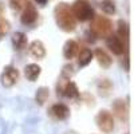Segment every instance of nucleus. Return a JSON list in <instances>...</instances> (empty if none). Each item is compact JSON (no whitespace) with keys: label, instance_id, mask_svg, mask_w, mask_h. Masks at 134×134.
Listing matches in <instances>:
<instances>
[{"label":"nucleus","instance_id":"1","mask_svg":"<svg viewBox=\"0 0 134 134\" xmlns=\"http://www.w3.org/2000/svg\"><path fill=\"white\" fill-rule=\"evenodd\" d=\"M54 15H55V20L57 24L59 26L60 30L70 32L74 31L76 27V19L72 14V9L69 4L66 3H59L54 9Z\"/></svg>","mask_w":134,"mask_h":134},{"label":"nucleus","instance_id":"2","mask_svg":"<svg viewBox=\"0 0 134 134\" xmlns=\"http://www.w3.org/2000/svg\"><path fill=\"white\" fill-rule=\"evenodd\" d=\"M91 31L98 38H107L113 32V24L105 16H94L91 19Z\"/></svg>","mask_w":134,"mask_h":134},{"label":"nucleus","instance_id":"3","mask_svg":"<svg viewBox=\"0 0 134 134\" xmlns=\"http://www.w3.org/2000/svg\"><path fill=\"white\" fill-rule=\"evenodd\" d=\"M72 9V14L75 16L76 20L79 21H87V20H91L95 15H94V9L90 5V3L87 0H76V2L72 4L71 7Z\"/></svg>","mask_w":134,"mask_h":134},{"label":"nucleus","instance_id":"4","mask_svg":"<svg viewBox=\"0 0 134 134\" xmlns=\"http://www.w3.org/2000/svg\"><path fill=\"white\" fill-rule=\"evenodd\" d=\"M95 124L103 133H111L114 129V118L109 111L100 110L95 117Z\"/></svg>","mask_w":134,"mask_h":134},{"label":"nucleus","instance_id":"5","mask_svg":"<svg viewBox=\"0 0 134 134\" xmlns=\"http://www.w3.org/2000/svg\"><path fill=\"white\" fill-rule=\"evenodd\" d=\"M20 19H21V23L27 24V26H31V24L35 23L36 19H38V12H36L35 5H32L31 3L26 2L23 14H21V18Z\"/></svg>","mask_w":134,"mask_h":134},{"label":"nucleus","instance_id":"6","mask_svg":"<svg viewBox=\"0 0 134 134\" xmlns=\"http://www.w3.org/2000/svg\"><path fill=\"white\" fill-rule=\"evenodd\" d=\"M18 78H19V71L15 67L8 66L4 69V71L2 74V83L5 87H11L18 82Z\"/></svg>","mask_w":134,"mask_h":134},{"label":"nucleus","instance_id":"7","mask_svg":"<svg viewBox=\"0 0 134 134\" xmlns=\"http://www.w3.org/2000/svg\"><path fill=\"white\" fill-rule=\"evenodd\" d=\"M106 44H107V47L113 51V54H115V55H122L125 52V44H124V42H122L121 38H118L115 35L107 36Z\"/></svg>","mask_w":134,"mask_h":134},{"label":"nucleus","instance_id":"8","mask_svg":"<svg viewBox=\"0 0 134 134\" xmlns=\"http://www.w3.org/2000/svg\"><path fill=\"white\" fill-rule=\"evenodd\" d=\"M79 46L75 40H67L64 47H63V55L66 59H72L74 57H76L78 52H79Z\"/></svg>","mask_w":134,"mask_h":134},{"label":"nucleus","instance_id":"9","mask_svg":"<svg viewBox=\"0 0 134 134\" xmlns=\"http://www.w3.org/2000/svg\"><path fill=\"white\" fill-rule=\"evenodd\" d=\"M51 114L57 119H66L70 115V109L63 103H55L51 107Z\"/></svg>","mask_w":134,"mask_h":134},{"label":"nucleus","instance_id":"10","mask_svg":"<svg viewBox=\"0 0 134 134\" xmlns=\"http://www.w3.org/2000/svg\"><path fill=\"white\" fill-rule=\"evenodd\" d=\"M30 52H31L32 57L40 59V58H43L44 55H46V48H44L43 43L40 40H34L31 43V46H30Z\"/></svg>","mask_w":134,"mask_h":134},{"label":"nucleus","instance_id":"11","mask_svg":"<svg viewBox=\"0 0 134 134\" xmlns=\"http://www.w3.org/2000/svg\"><path fill=\"white\" fill-rule=\"evenodd\" d=\"M24 75L28 81H35L38 79V76L40 75V67L35 63H31L28 66H26V69H24Z\"/></svg>","mask_w":134,"mask_h":134},{"label":"nucleus","instance_id":"12","mask_svg":"<svg viewBox=\"0 0 134 134\" xmlns=\"http://www.w3.org/2000/svg\"><path fill=\"white\" fill-rule=\"evenodd\" d=\"M95 58H97L98 63L102 67H109L111 64V62H113V59L110 58V55L102 48H97L95 50Z\"/></svg>","mask_w":134,"mask_h":134},{"label":"nucleus","instance_id":"13","mask_svg":"<svg viewBox=\"0 0 134 134\" xmlns=\"http://www.w3.org/2000/svg\"><path fill=\"white\" fill-rule=\"evenodd\" d=\"M62 93L67 98H78L79 97V90H78L76 85L74 82H70V81L62 87Z\"/></svg>","mask_w":134,"mask_h":134},{"label":"nucleus","instance_id":"14","mask_svg":"<svg viewBox=\"0 0 134 134\" xmlns=\"http://www.w3.org/2000/svg\"><path fill=\"white\" fill-rule=\"evenodd\" d=\"M12 44L16 50H23L27 46V36L23 32H15L12 35Z\"/></svg>","mask_w":134,"mask_h":134},{"label":"nucleus","instance_id":"15","mask_svg":"<svg viewBox=\"0 0 134 134\" xmlns=\"http://www.w3.org/2000/svg\"><path fill=\"white\" fill-rule=\"evenodd\" d=\"M91 59H93V52L88 50V48L79 50V52H78V63H79L81 67L87 66L88 63L91 62Z\"/></svg>","mask_w":134,"mask_h":134},{"label":"nucleus","instance_id":"16","mask_svg":"<svg viewBox=\"0 0 134 134\" xmlns=\"http://www.w3.org/2000/svg\"><path fill=\"white\" fill-rule=\"evenodd\" d=\"M118 34H119L118 38H124L127 42V39H129V26H127L126 21H124V20L118 21Z\"/></svg>","mask_w":134,"mask_h":134},{"label":"nucleus","instance_id":"17","mask_svg":"<svg viewBox=\"0 0 134 134\" xmlns=\"http://www.w3.org/2000/svg\"><path fill=\"white\" fill-rule=\"evenodd\" d=\"M114 111L117 113V115L122 119L124 117H126V113H127V110L125 107V103H124V100H117V102L114 103Z\"/></svg>","mask_w":134,"mask_h":134},{"label":"nucleus","instance_id":"18","mask_svg":"<svg viewBox=\"0 0 134 134\" xmlns=\"http://www.w3.org/2000/svg\"><path fill=\"white\" fill-rule=\"evenodd\" d=\"M47 98H48V88L40 87L39 90H38V93H36V102L39 105H43L47 100Z\"/></svg>","mask_w":134,"mask_h":134},{"label":"nucleus","instance_id":"19","mask_svg":"<svg viewBox=\"0 0 134 134\" xmlns=\"http://www.w3.org/2000/svg\"><path fill=\"white\" fill-rule=\"evenodd\" d=\"M100 8H102V11L106 14H114L115 12L114 3L111 2V0H103V2L100 3Z\"/></svg>","mask_w":134,"mask_h":134},{"label":"nucleus","instance_id":"20","mask_svg":"<svg viewBox=\"0 0 134 134\" xmlns=\"http://www.w3.org/2000/svg\"><path fill=\"white\" fill-rule=\"evenodd\" d=\"M11 26L5 19H0V39H2L4 35H7L8 31H9Z\"/></svg>","mask_w":134,"mask_h":134},{"label":"nucleus","instance_id":"21","mask_svg":"<svg viewBox=\"0 0 134 134\" xmlns=\"http://www.w3.org/2000/svg\"><path fill=\"white\" fill-rule=\"evenodd\" d=\"M3 12H4V5H3L2 2H0V19H2V16H3Z\"/></svg>","mask_w":134,"mask_h":134},{"label":"nucleus","instance_id":"22","mask_svg":"<svg viewBox=\"0 0 134 134\" xmlns=\"http://www.w3.org/2000/svg\"><path fill=\"white\" fill-rule=\"evenodd\" d=\"M35 2H36L38 4H42V5H44V4H46V3L48 2V0H35Z\"/></svg>","mask_w":134,"mask_h":134}]
</instances>
